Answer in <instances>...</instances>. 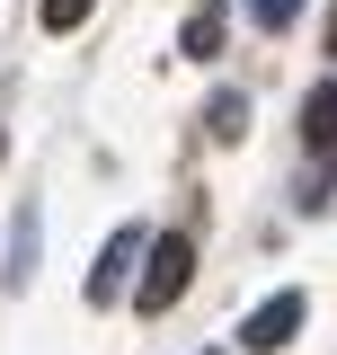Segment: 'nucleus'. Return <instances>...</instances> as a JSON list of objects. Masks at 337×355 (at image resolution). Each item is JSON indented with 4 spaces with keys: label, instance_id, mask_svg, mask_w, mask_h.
Here are the masks:
<instances>
[{
    "label": "nucleus",
    "instance_id": "1",
    "mask_svg": "<svg viewBox=\"0 0 337 355\" xmlns=\"http://www.w3.org/2000/svg\"><path fill=\"white\" fill-rule=\"evenodd\" d=\"M187 284H196V249L168 231V240H151V249H142V284H133V311H142V320H160V311L178 302Z\"/></svg>",
    "mask_w": 337,
    "mask_h": 355
},
{
    "label": "nucleus",
    "instance_id": "2",
    "mask_svg": "<svg viewBox=\"0 0 337 355\" xmlns=\"http://www.w3.org/2000/svg\"><path fill=\"white\" fill-rule=\"evenodd\" d=\"M302 311H311V302H302L293 284H284V293H266V302H257L249 320H240V347H249V355H275V347H293Z\"/></svg>",
    "mask_w": 337,
    "mask_h": 355
},
{
    "label": "nucleus",
    "instance_id": "3",
    "mask_svg": "<svg viewBox=\"0 0 337 355\" xmlns=\"http://www.w3.org/2000/svg\"><path fill=\"white\" fill-rule=\"evenodd\" d=\"M142 249H151V231H133V222H125V231L98 249V266H89V284H80V293H89V302H116V284L142 266Z\"/></svg>",
    "mask_w": 337,
    "mask_h": 355
},
{
    "label": "nucleus",
    "instance_id": "4",
    "mask_svg": "<svg viewBox=\"0 0 337 355\" xmlns=\"http://www.w3.org/2000/svg\"><path fill=\"white\" fill-rule=\"evenodd\" d=\"M222 27H231V0H196V18L178 27V53L213 62V53H222Z\"/></svg>",
    "mask_w": 337,
    "mask_h": 355
},
{
    "label": "nucleus",
    "instance_id": "5",
    "mask_svg": "<svg viewBox=\"0 0 337 355\" xmlns=\"http://www.w3.org/2000/svg\"><path fill=\"white\" fill-rule=\"evenodd\" d=\"M302 142H311V151H329V142H337V80L302 98Z\"/></svg>",
    "mask_w": 337,
    "mask_h": 355
},
{
    "label": "nucleus",
    "instance_id": "6",
    "mask_svg": "<svg viewBox=\"0 0 337 355\" xmlns=\"http://www.w3.org/2000/svg\"><path fill=\"white\" fill-rule=\"evenodd\" d=\"M205 133H213V142H240V133H249V98H231V89H222V98L205 107Z\"/></svg>",
    "mask_w": 337,
    "mask_h": 355
},
{
    "label": "nucleus",
    "instance_id": "7",
    "mask_svg": "<svg viewBox=\"0 0 337 355\" xmlns=\"http://www.w3.org/2000/svg\"><path fill=\"white\" fill-rule=\"evenodd\" d=\"M89 9H98V0H36V18L53 27V36H71V27H80Z\"/></svg>",
    "mask_w": 337,
    "mask_h": 355
},
{
    "label": "nucleus",
    "instance_id": "8",
    "mask_svg": "<svg viewBox=\"0 0 337 355\" xmlns=\"http://www.w3.org/2000/svg\"><path fill=\"white\" fill-rule=\"evenodd\" d=\"M18 258H9V284H27L36 275V214H18V240H9Z\"/></svg>",
    "mask_w": 337,
    "mask_h": 355
},
{
    "label": "nucleus",
    "instance_id": "9",
    "mask_svg": "<svg viewBox=\"0 0 337 355\" xmlns=\"http://www.w3.org/2000/svg\"><path fill=\"white\" fill-rule=\"evenodd\" d=\"M293 9H302V0H249V18H257V27H293Z\"/></svg>",
    "mask_w": 337,
    "mask_h": 355
},
{
    "label": "nucleus",
    "instance_id": "10",
    "mask_svg": "<svg viewBox=\"0 0 337 355\" xmlns=\"http://www.w3.org/2000/svg\"><path fill=\"white\" fill-rule=\"evenodd\" d=\"M320 44H329V62H337V0H329V27H320Z\"/></svg>",
    "mask_w": 337,
    "mask_h": 355
},
{
    "label": "nucleus",
    "instance_id": "11",
    "mask_svg": "<svg viewBox=\"0 0 337 355\" xmlns=\"http://www.w3.org/2000/svg\"><path fill=\"white\" fill-rule=\"evenodd\" d=\"M205 355H231V347H205Z\"/></svg>",
    "mask_w": 337,
    "mask_h": 355
}]
</instances>
